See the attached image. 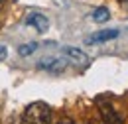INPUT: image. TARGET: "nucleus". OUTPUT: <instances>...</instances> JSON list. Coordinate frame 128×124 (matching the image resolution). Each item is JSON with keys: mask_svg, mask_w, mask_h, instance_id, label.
I'll return each mask as SVG.
<instances>
[{"mask_svg": "<svg viewBox=\"0 0 128 124\" xmlns=\"http://www.w3.org/2000/svg\"><path fill=\"white\" fill-rule=\"evenodd\" d=\"M114 38H118V30H104L91 36L87 40V44H98V42H106V40H114Z\"/></svg>", "mask_w": 128, "mask_h": 124, "instance_id": "5", "label": "nucleus"}, {"mask_svg": "<svg viewBox=\"0 0 128 124\" xmlns=\"http://www.w3.org/2000/svg\"><path fill=\"white\" fill-rule=\"evenodd\" d=\"M122 2H128V0H122Z\"/></svg>", "mask_w": 128, "mask_h": 124, "instance_id": "12", "label": "nucleus"}, {"mask_svg": "<svg viewBox=\"0 0 128 124\" xmlns=\"http://www.w3.org/2000/svg\"><path fill=\"white\" fill-rule=\"evenodd\" d=\"M51 108L46 102H32L24 112V124H49Z\"/></svg>", "mask_w": 128, "mask_h": 124, "instance_id": "1", "label": "nucleus"}, {"mask_svg": "<svg viewBox=\"0 0 128 124\" xmlns=\"http://www.w3.org/2000/svg\"><path fill=\"white\" fill-rule=\"evenodd\" d=\"M63 53L71 59V61L75 63V65H79V67H87L89 63H91V59L87 57V53H83L81 49H77V47H65Z\"/></svg>", "mask_w": 128, "mask_h": 124, "instance_id": "3", "label": "nucleus"}, {"mask_svg": "<svg viewBox=\"0 0 128 124\" xmlns=\"http://www.w3.org/2000/svg\"><path fill=\"white\" fill-rule=\"evenodd\" d=\"M36 47H38V44H26V46H22L20 47V55H32L36 51Z\"/></svg>", "mask_w": 128, "mask_h": 124, "instance_id": "8", "label": "nucleus"}, {"mask_svg": "<svg viewBox=\"0 0 128 124\" xmlns=\"http://www.w3.org/2000/svg\"><path fill=\"white\" fill-rule=\"evenodd\" d=\"M0 6H2V4H0Z\"/></svg>", "mask_w": 128, "mask_h": 124, "instance_id": "13", "label": "nucleus"}, {"mask_svg": "<svg viewBox=\"0 0 128 124\" xmlns=\"http://www.w3.org/2000/svg\"><path fill=\"white\" fill-rule=\"evenodd\" d=\"M57 124H73V122H71V120H67V118H65V120H61V122H57Z\"/></svg>", "mask_w": 128, "mask_h": 124, "instance_id": "11", "label": "nucleus"}, {"mask_svg": "<svg viewBox=\"0 0 128 124\" xmlns=\"http://www.w3.org/2000/svg\"><path fill=\"white\" fill-rule=\"evenodd\" d=\"M0 2H2V0H0Z\"/></svg>", "mask_w": 128, "mask_h": 124, "instance_id": "14", "label": "nucleus"}, {"mask_svg": "<svg viewBox=\"0 0 128 124\" xmlns=\"http://www.w3.org/2000/svg\"><path fill=\"white\" fill-rule=\"evenodd\" d=\"M40 67H42V69H51V71H61V69H63V61H59V59H49V61H42Z\"/></svg>", "mask_w": 128, "mask_h": 124, "instance_id": "6", "label": "nucleus"}, {"mask_svg": "<svg viewBox=\"0 0 128 124\" xmlns=\"http://www.w3.org/2000/svg\"><path fill=\"white\" fill-rule=\"evenodd\" d=\"M85 124H104V122H98V120H89V122H85Z\"/></svg>", "mask_w": 128, "mask_h": 124, "instance_id": "10", "label": "nucleus"}, {"mask_svg": "<svg viewBox=\"0 0 128 124\" xmlns=\"http://www.w3.org/2000/svg\"><path fill=\"white\" fill-rule=\"evenodd\" d=\"M4 57H6V47H2V46H0V61H2Z\"/></svg>", "mask_w": 128, "mask_h": 124, "instance_id": "9", "label": "nucleus"}, {"mask_svg": "<svg viewBox=\"0 0 128 124\" xmlns=\"http://www.w3.org/2000/svg\"><path fill=\"white\" fill-rule=\"evenodd\" d=\"M96 108L100 112V118H102L104 124H122V116L116 112V108H114V104L110 102L108 96H104V94L96 96Z\"/></svg>", "mask_w": 128, "mask_h": 124, "instance_id": "2", "label": "nucleus"}, {"mask_svg": "<svg viewBox=\"0 0 128 124\" xmlns=\"http://www.w3.org/2000/svg\"><path fill=\"white\" fill-rule=\"evenodd\" d=\"M26 24H28V26H34L38 32H46V30H48V26H49L48 18H46L44 14H32V16H28V18H26Z\"/></svg>", "mask_w": 128, "mask_h": 124, "instance_id": "4", "label": "nucleus"}, {"mask_svg": "<svg viewBox=\"0 0 128 124\" xmlns=\"http://www.w3.org/2000/svg\"><path fill=\"white\" fill-rule=\"evenodd\" d=\"M93 18H95V22H106L108 18H110V14H108V10L106 8H96L95 10V14H93Z\"/></svg>", "mask_w": 128, "mask_h": 124, "instance_id": "7", "label": "nucleus"}]
</instances>
